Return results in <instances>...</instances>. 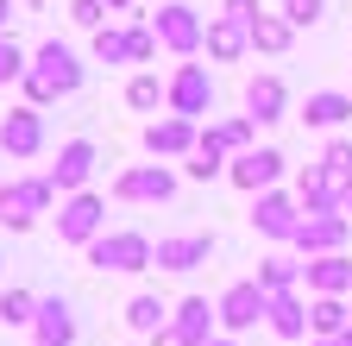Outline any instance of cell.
Masks as SVG:
<instances>
[{"mask_svg": "<svg viewBox=\"0 0 352 346\" xmlns=\"http://www.w3.org/2000/svg\"><path fill=\"white\" fill-rule=\"evenodd\" d=\"M88 82V69H82V57L63 45V38H44V45L32 51V69L19 76V89H25V107H51V101H63V95H76Z\"/></svg>", "mask_w": 352, "mask_h": 346, "instance_id": "cell-1", "label": "cell"}, {"mask_svg": "<svg viewBox=\"0 0 352 346\" xmlns=\"http://www.w3.org/2000/svg\"><path fill=\"white\" fill-rule=\"evenodd\" d=\"M88 252V271H113V277H132V271H151V258H157V239L139 233V227H107L95 246H82Z\"/></svg>", "mask_w": 352, "mask_h": 346, "instance_id": "cell-2", "label": "cell"}, {"mask_svg": "<svg viewBox=\"0 0 352 346\" xmlns=\"http://www.w3.org/2000/svg\"><path fill=\"white\" fill-rule=\"evenodd\" d=\"M51 202H57L51 177H13V183H0V227L25 233V227H38V214Z\"/></svg>", "mask_w": 352, "mask_h": 346, "instance_id": "cell-3", "label": "cell"}, {"mask_svg": "<svg viewBox=\"0 0 352 346\" xmlns=\"http://www.w3.org/2000/svg\"><path fill=\"white\" fill-rule=\"evenodd\" d=\"M214 315H220V334H252L264 315H271V290H258V277H239V283H227L220 290V302H214Z\"/></svg>", "mask_w": 352, "mask_h": 346, "instance_id": "cell-4", "label": "cell"}, {"mask_svg": "<svg viewBox=\"0 0 352 346\" xmlns=\"http://www.w3.org/2000/svg\"><path fill=\"white\" fill-rule=\"evenodd\" d=\"M151 32H157V51H170V57H201V38H208V25H201V13L189 7V0H170V7H157V19H151Z\"/></svg>", "mask_w": 352, "mask_h": 346, "instance_id": "cell-5", "label": "cell"}, {"mask_svg": "<svg viewBox=\"0 0 352 346\" xmlns=\"http://www.w3.org/2000/svg\"><path fill=\"white\" fill-rule=\"evenodd\" d=\"M302 221H308V214H302V202H296V189H264V195H252V227L264 233V239H271V246H289L296 233H302Z\"/></svg>", "mask_w": 352, "mask_h": 346, "instance_id": "cell-6", "label": "cell"}, {"mask_svg": "<svg viewBox=\"0 0 352 346\" xmlns=\"http://www.w3.org/2000/svg\"><path fill=\"white\" fill-rule=\"evenodd\" d=\"M107 233V195L82 189V195H63L57 202V239L63 246H95Z\"/></svg>", "mask_w": 352, "mask_h": 346, "instance_id": "cell-7", "label": "cell"}, {"mask_svg": "<svg viewBox=\"0 0 352 346\" xmlns=\"http://www.w3.org/2000/svg\"><path fill=\"white\" fill-rule=\"evenodd\" d=\"M214 334H220L214 302H208V296H183V302L170 309V327L151 334V346H208Z\"/></svg>", "mask_w": 352, "mask_h": 346, "instance_id": "cell-8", "label": "cell"}, {"mask_svg": "<svg viewBox=\"0 0 352 346\" xmlns=\"http://www.w3.org/2000/svg\"><path fill=\"white\" fill-rule=\"evenodd\" d=\"M44 139H51V133H44V107H7V113H0V158H13V164H32L38 151H44Z\"/></svg>", "mask_w": 352, "mask_h": 346, "instance_id": "cell-9", "label": "cell"}, {"mask_svg": "<svg viewBox=\"0 0 352 346\" xmlns=\"http://www.w3.org/2000/svg\"><path fill=\"white\" fill-rule=\"evenodd\" d=\"M283 170H289V158H283L277 145H252V151H239V158L227 164V183L245 189V195H264V189L283 183Z\"/></svg>", "mask_w": 352, "mask_h": 346, "instance_id": "cell-10", "label": "cell"}, {"mask_svg": "<svg viewBox=\"0 0 352 346\" xmlns=\"http://www.w3.org/2000/svg\"><path fill=\"white\" fill-rule=\"evenodd\" d=\"M164 113H183L195 126H201V113H214V76H208V63H176Z\"/></svg>", "mask_w": 352, "mask_h": 346, "instance_id": "cell-11", "label": "cell"}, {"mask_svg": "<svg viewBox=\"0 0 352 346\" xmlns=\"http://www.w3.org/2000/svg\"><path fill=\"white\" fill-rule=\"evenodd\" d=\"M95 164H101L95 139H63V145H57V164L44 170V177H51V189H57V202H63V195H82L88 177H95Z\"/></svg>", "mask_w": 352, "mask_h": 346, "instance_id": "cell-12", "label": "cell"}, {"mask_svg": "<svg viewBox=\"0 0 352 346\" xmlns=\"http://www.w3.org/2000/svg\"><path fill=\"white\" fill-rule=\"evenodd\" d=\"M170 195H176V170L170 164H126L120 177H113V202H145V208H157Z\"/></svg>", "mask_w": 352, "mask_h": 346, "instance_id": "cell-13", "label": "cell"}, {"mask_svg": "<svg viewBox=\"0 0 352 346\" xmlns=\"http://www.w3.org/2000/svg\"><path fill=\"white\" fill-rule=\"evenodd\" d=\"M195 145H201V126H195V120H183V113H164V120H151V126H145V151H151L157 164L195 158Z\"/></svg>", "mask_w": 352, "mask_h": 346, "instance_id": "cell-14", "label": "cell"}, {"mask_svg": "<svg viewBox=\"0 0 352 346\" xmlns=\"http://www.w3.org/2000/svg\"><path fill=\"white\" fill-rule=\"evenodd\" d=\"M346 239H352V214H308L289 246L296 258H327V252H346Z\"/></svg>", "mask_w": 352, "mask_h": 346, "instance_id": "cell-15", "label": "cell"}, {"mask_svg": "<svg viewBox=\"0 0 352 346\" xmlns=\"http://www.w3.org/2000/svg\"><path fill=\"white\" fill-rule=\"evenodd\" d=\"M214 258V233H164L157 239V271H201Z\"/></svg>", "mask_w": 352, "mask_h": 346, "instance_id": "cell-16", "label": "cell"}, {"mask_svg": "<svg viewBox=\"0 0 352 346\" xmlns=\"http://www.w3.org/2000/svg\"><path fill=\"white\" fill-rule=\"evenodd\" d=\"M296 202H302V214H346V189L327 177L321 164H302L296 170Z\"/></svg>", "mask_w": 352, "mask_h": 346, "instance_id": "cell-17", "label": "cell"}, {"mask_svg": "<svg viewBox=\"0 0 352 346\" xmlns=\"http://www.w3.org/2000/svg\"><path fill=\"white\" fill-rule=\"evenodd\" d=\"M302 290H308V296H352V258H346V252L302 258Z\"/></svg>", "mask_w": 352, "mask_h": 346, "instance_id": "cell-18", "label": "cell"}, {"mask_svg": "<svg viewBox=\"0 0 352 346\" xmlns=\"http://www.w3.org/2000/svg\"><path fill=\"white\" fill-rule=\"evenodd\" d=\"M245 113L258 120V126H277V120H289V89H283V76H252L245 82Z\"/></svg>", "mask_w": 352, "mask_h": 346, "instance_id": "cell-19", "label": "cell"}, {"mask_svg": "<svg viewBox=\"0 0 352 346\" xmlns=\"http://www.w3.org/2000/svg\"><path fill=\"white\" fill-rule=\"evenodd\" d=\"M76 309L63 296H44L38 302V321H32V346H76Z\"/></svg>", "mask_w": 352, "mask_h": 346, "instance_id": "cell-20", "label": "cell"}, {"mask_svg": "<svg viewBox=\"0 0 352 346\" xmlns=\"http://www.w3.org/2000/svg\"><path fill=\"white\" fill-rule=\"evenodd\" d=\"M296 120L315 126V133H340V126L352 120V95H346V89H315V95L296 107Z\"/></svg>", "mask_w": 352, "mask_h": 346, "instance_id": "cell-21", "label": "cell"}, {"mask_svg": "<svg viewBox=\"0 0 352 346\" xmlns=\"http://www.w3.org/2000/svg\"><path fill=\"white\" fill-rule=\"evenodd\" d=\"M264 327H271L277 340H308V290H283V296H271V315H264Z\"/></svg>", "mask_w": 352, "mask_h": 346, "instance_id": "cell-22", "label": "cell"}, {"mask_svg": "<svg viewBox=\"0 0 352 346\" xmlns=\"http://www.w3.org/2000/svg\"><path fill=\"white\" fill-rule=\"evenodd\" d=\"M201 51L214 57V63H239L245 51H252V25H239V19H208V38H201Z\"/></svg>", "mask_w": 352, "mask_h": 346, "instance_id": "cell-23", "label": "cell"}, {"mask_svg": "<svg viewBox=\"0 0 352 346\" xmlns=\"http://www.w3.org/2000/svg\"><path fill=\"white\" fill-rule=\"evenodd\" d=\"M352 327V296H308V340H340Z\"/></svg>", "mask_w": 352, "mask_h": 346, "instance_id": "cell-24", "label": "cell"}, {"mask_svg": "<svg viewBox=\"0 0 352 346\" xmlns=\"http://www.w3.org/2000/svg\"><path fill=\"white\" fill-rule=\"evenodd\" d=\"M126 327H132V334H145V340L164 334V327H170V302H164L157 290H139V296L126 302Z\"/></svg>", "mask_w": 352, "mask_h": 346, "instance_id": "cell-25", "label": "cell"}, {"mask_svg": "<svg viewBox=\"0 0 352 346\" xmlns=\"http://www.w3.org/2000/svg\"><path fill=\"white\" fill-rule=\"evenodd\" d=\"M296 45V25L283 19V13H258L252 19V51H264V57H283Z\"/></svg>", "mask_w": 352, "mask_h": 346, "instance_id": "cell-26", "label": "cell"}, {"mask_svg": "<svg viewBox=\"0 0 352 346\" xmlns=\"http://www.w3.org/2000/svg\"><path fill=\"white\" fill-rule=\"evenodd\" d=\"M208 139H214L220 151H227V158H239V151H252V145H258V120H252V113L214 120V126H208Z\"/></svg>", "mask_w": 352, "mask_h": 346, "instance_id": "cell-27", "label": "cell"}, {"mask_svg": "<svg viewBox=\"0 0 352 346\" xmlns=\"http://www.w3.org/2000/svg\"><path fill=\"white\" fill-rule=\"evenodd\" d=\"M258 290H271V296H283V290H302V258H289V252L258 258Z\"/></svg>", "mask_w": 352, "mask_h": 346, "instance_id": "cell-28", "label": "cell"}, {"mask_svg": "<svg viewBox=\"0 0 352 346\" xmlns=\"http://www.w3.org/2000/svg\"><path fill=\"white\" fill-rule=\"evenodd\" d=\"M38 290H25V283H7L0 290V327H32L38 321Z\"/></svg>", "mask_w": 352, "mask_h": 346, "instance_id": "cell-29", "label": "cell"}, {"mask_svg": "<svg viewBox=\"0 0 352 346\" xmlns=\"http://www.w3.org/2000/svg\"><path fill=\"white\" fill-rule=\"evenodd\" d=\"M164 101H170V82H157L151 69H139V76L126 82V107H132V113H157Z\"/></svg>", "mask_w": 352, "mask_h": 346, "instance_id": "cell-30", "label": "cell"}, {"mask_svg": "<svg viewBox=\"0 0 352 346\" xmlns=\"http://www.w3.org/2000/svg\"><path fill=\"white\" fill-rule=\"evenodd\" d=\"M227 164H233V158H227V151H220V145L208 139V126H201V145H195V158H189L183 170H189V177H195V183H214V177H227Z\"/></svg>", "mask_w": 352, "mask_h": 346, "instance_id": "cell-31", "label": "cell"}, {"mask_svg": "<svg viewBox=\"0 0 352 346\" xmlns=\"http://www.w3.org/2000/svg\"><path fill=\"white\" fill-rule=\"evenodd\" d=\"M95 63H132V38H126V25H101V32H95Z\"/></svg>", "mask_w": 352, "mask_h": 346, "instance_id": "cell-32", "label": "cell"}, {"mask_svg": "<svg viewBox=\"0 0 352 346\" xmlns=\"http://www.w3.org/2000/svg\"><path fill=\"white\" fill-rule=\"evenodd\" d=\"M321 170H327L340 189H352V139H333V145L321 151Z\"/></svg>", "mask_w": 352, "mask_h": 346, "instance_id": "cell-33", "label": "cell"}, {"mask_svg": "<svg viewBox=\"0 0 352 346\" xmlns=\"http://www.w3.org/2000/svg\"><path fill=\"white\" fill-rule=\"evenodd\" d=\"M25 69H32V57H25L19 45H13V38H7V32H0V89H7V82H19Z\"/></svg>", "mask_w": 352, "mask_h": 346, "instance_id": "cell-34", "label": "cell"}, {"mask_svg": "<svg viewBox=\"0 0 352 346\" xmlns=\"http://www.w3.org/2000/svg\"><path fill=\"white\" fill-rule=\"evenodd\" d=\"M69 19L88 25V32H101L107 25V0H69Z\"/></svg>", "mask_w": 352, "mask_h": 346, "instance_id": "cell-35", "label": "cell"}, {"mask_svg": "<svg viewBox=\"0 0 352 346\" xmlns=\"http://www.w3.org/2000/svg\"><path fill=\"white\" fill-rule=\"evenodd\" d=\"M321 13H327L321 0H283V19H289L296 32H302V25H321Z\"/></svg>", "mask_w": 352, "mask_h": 346, "instance_id": "cell-36", "label": "cell"}, {"mask_svg": "<svg viewBox=\"0 0 352 346\" xmlns=\"http://www.w3.org/2000/svg\"><path fill=\"white\" fill-rule=\"evenodd\" d=\"M220 13H227V19H239V25H252L264 7H258V0H227V7H220Z\"/></svg>", "mask_w": 352, "mask_h": 346, "instance_id": "cell-37", "label": "cell"}, {"mask_svg": "<svg viewBox=\"0 0 352 346\" xmlns=\"http://www.w3.org/2000/svg\"><path fill=\"white\" fill-rule=\"evenodd\" d=\"M132 7H139V0H107V13H132Z\"/></svg>", "mask_w": 352, "mask_h": 346, "instance_id": "cell-38", "label": "cell"}, {"mask_svg": "<svg viewBox=\"0 0 352 346\" xmlns=\"http://www.w3.org/2000/svg\"><path fill=\"white\" fill-rule=\"evenodd\" d=\"M208 346H239V340H233V334H214V340H208Z\"/></svg>", "mask_w": 352, "mask_h": 346, "instance_id": "cell-39", "label": "cell"}, {"mask_svg": "<svg viewBox=\"0 0 352 346\" xmlns=\"http://www.w3.org/2000/svg\"><path fill=\"white\" fill-rule=\"evenodd\" d=\"M7 19H13V0H0V25H7Z\"/></svg>", "mask_w": 352, "mask_h": 346, "instance_id": "cell-40", "label": "cell"}, {"mask_svg": "<svg viewBox=\"0 0 352 346\" xmlns=\"http://www.w3.org/2000/svg\"><path fill=\"white\" fill-rule=\"evenodd\" d=\"M333 346H352V327H346V334H340V340H333Z\"/></svg>", "mask_w": 352, "mask_h": 346, "instance_id": "cell-41", "label": "cell"}, {"mask_svg": "<svg viewBox=\"0 0 352 346\" xmlns=\"http://www.w3.org/2000/svg\"><path fill=\"white\" fill-rule=\"evenodd\" d=\"M308 346H333V340H308Z\"/></svg>", "mask_w": 352, "mask_h": 346, "instance_id": "cell-42", "label": "cell"}, {"mask_svg": "<svg viewBox=\"0 0 352 346\" xmlns=\"http://www.w3.org/2000/svg\"><path fill=\"white\" fill-rule=\"evenodd\" d=\"M346 214H352V189H346Z\"/></svg>", "mask_w": 352, "mask_h": 346, "instance_id": "cell-43", "label": "cell"}, {"mask_svg": "<svg viewBox=\"0 0 352 346\" xmlns=\"http://www.w3.org/2000/svg\"><path fill=\"white\" fill-rule=\"evenodd\" d=\"M0 265H7V258H0Z\"/></svg>", "mask_w": 352, "mask_h": 346, "instance_id": "cell-44", "label": "cell"}]
</instances>
